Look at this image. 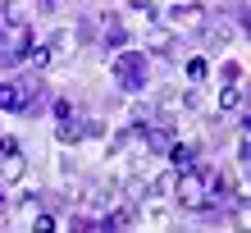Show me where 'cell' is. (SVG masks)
Instances as JSON below:
<instances>
[{
    "instance_id": "cell-1",
    "label": "cell",
    "mask_w": 251,
    "mask_h": 233,
    "mask_svg": "<svg viewBox=\"0 0 251 233\" xmlns=\"http://www.w3.org/2000/svg\"><path fill=\"white\" fill-rule=\"evenodd\" d=\"M114 82H119L124 92H142V87L151 82V64H146V55H137V51L119 55V60H114Z\"/></svg>"
},
{
    "instance_id": "cell-2",
    "label": "cell",
    "mask_w": 251,
    "mask_h": 233,
    "mask_svg": "<svg viewBox=\"0 0 251 233\" xmlns=\"http://www.w3.org/2000/svg\"><path fill=\"white\" fill-rule=\"evenodd\" d=\"M23 96H27V87L5 82V87H0V110H23Z\"/></svg>"
},
{
    "instance_id": "cell-3",
    "label": "cell",
    "mask_w": 251,
    "mask_h": 233,
    "mask_svg": "<svg viewBox=\"0 0 251 233\" xmlns=\"http://www.w3.org/2000/svg\"><path fill=\"white\" fill-rule=\"evenodd\" d=\"M178 197L187 201V206H201V201H205V192H201V174H187L183 187H178Z\"/></svg>"
},
{
    "instance_id": "cell-4",
    "label": "cell",
    "mask_w": 251,
    "mask_h": 233,
    "mask_svg": "<svg viewBox=\"0 0 251 233\" xmlns=\"http://www.w3.org/2000/svg\"><path fill=\"white\" fill-rule=\"evenodd\" d=\"M124 37H128L124 27H110V32H105V41H110V46H124Z\"/></svg>"
},
{
    "instance_id": "cell-5",
    "label": "cell",
    "mask_w": 251,
    "mask_h": 233,
    "mask_svg": "<svg viewBox=\"0 0 251 233\" xmlns=\"http://www.w3.org/2000/svg\"><path fill=\"white\" fill-rule=\"evenodd\" d=\"M5 151H9V142H5V137H0V155H5Z\"/></svg>"
},
{
    "instance_id": "cell-6",
    "label": "cell",
    "mask_w": 251,
    "mask_h": 233,
    "mask_svg": "<svg viewBox=\"0 0 251 233\" xmlns=\"http://www.w3.org/2000/svg\"><path fill=\"white\" fill-rule=\"evenodd\" d=\"M41 5H46V9H50V5H60V0H41Z\"/></svg>"
}]
</instances>
